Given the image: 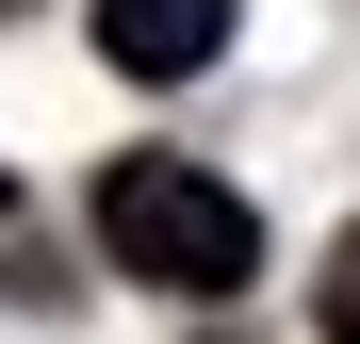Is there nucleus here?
<instances>
[{
	"mask_svg": "<svg viewBox=\"0 0 360 344\" xmlns=\"http://www.w3.org/2000/svg\"><path fill=\"white\" fill-rule=\"evenodd\" d=\"M98 49L131 82H197L213 49H229V0H98Z\"/></svg>",
	"mask_w": 360,
	"mask_h": 344,
	"instance_id": "f03ea898",
	"label": "nucleus"
},
{
	"mask_svg": "<svg viewBox=\"0 0 360 344\" xmlns=\"http://www.w3.org/2000/svg\"><path fill=\"white\" fill-rule=\"evenodd\" d=\"M311 312H328V344H360V229L328 246V295H311Z\"/></svg>",
	"mask_w": 360,
	"mask_h": 344,
	"instance_id": "7ed1b4c3",
	"label": "nucleus"
},
{
	"mask_svg": "<svg viewBox=\"0 0 360 344\" xmlns=\"http://www.w3.org/2000/svg\"><path fill=\"white\" fill-rule=\"evenodd\" d=\"M98 246L131 262V279H164V295H246L262 279V213L213 181V164H164V148H131L98 181Z\"/></svg>",
	"mask_w": 360,
	"mask_h": 344,
	"instance_id": "f257e3e1",
	"label": "nucleus"
}]
</instances>
